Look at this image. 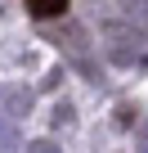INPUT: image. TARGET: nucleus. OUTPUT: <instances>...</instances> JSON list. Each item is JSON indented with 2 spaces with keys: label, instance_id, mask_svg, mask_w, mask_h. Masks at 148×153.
Here are the masks:
<instances>
[{
  "label": "nucleus",
  "instance_id": "f257e3e1",
  "mask_svg": "<svg viewBox=\"0 0 148 153\" xmlns=\"http://www.w3.org/2000/svg\"><path fill=\"white\" fill-rule=\"evenodd\" d=\"M23 5H27L32 18H58V14L67 9V0H23Z\"/></svg>",
  "mask_w": 148,
  "mask_h": 153
}]
</instances>
